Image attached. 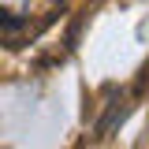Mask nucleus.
<instances>
[{
	"label": "nucleus",
	"mask_w": 149,
	"mask_h": 149,
	"mask_svg": "<svg viewBox=\"0 0 149 149\" xmlns=\"http://www.w3.org/2000/svg\"><path fill=\"white\" fill-rule=\"evenodd\" d=\"M0 26H8V30H19L22 22H19L15 15H8V11H0Z\"/></svg>",
	"instance_id": "nucleus-1"
}]
</instances>
